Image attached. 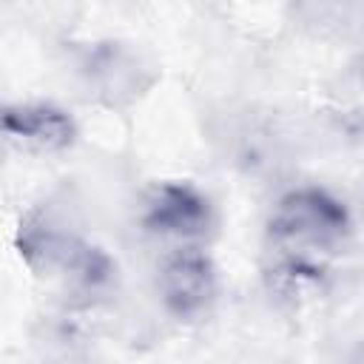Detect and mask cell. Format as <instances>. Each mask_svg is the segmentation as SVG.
Instances as JSON below:
<instances>
[{"label":"cell","instance_id":"obj_1","mask_svg":"<svg viewBox=\"0 0 364 364\" xmlns=\"http://www.w3.org/2000/svg\"><path fill=\"white\" fill-rule=\"evenodd\" d=\"M350 233L347 208L321 188L284 193L267 222L273 273L287 284L318 282Z\"/></svg>","mask_w":364,"mask_h":364},{"label":"cell","instance_id":"obj_2","mask_svg":"<svg viewBox=\"0 0 364 364\" xmlns=\"http://www.w3.org/2000/svg\"><path fill=\"white\" fill-rule=\"evenodd\" d=\"M142 225L173 239H202L213 225L210 202L188 182H159L145 196Z\"/></svg>","mask_w":364,"mask_h":364},{"label":"cell","instance_id":"obj_3","mask_svg":"<svg viewBox=\"0 0 364 364\" xmlns=\"http://www.w3.org/2000/svg\"><path fill=\"white\" fill-rule=\"evenodd\" d=\"M156 287H159L165 307L173 316H179V318L202 316L216 299L213 262L193 247L176 250L173 256H168L162 262Z\"/></svg>","mask_w":364,"mask_h":364},{"label":"cell","instance_id":"obj_4","mask_svg":"<svg viewBox=\"0 0 364 364\" xmlns=\"http://www.w3.org/2000/svg\"><path fill=\"white\" fill-rule=\"evenodd\" d=\"M3 134L17 148L34 154H54L74 142L77 125L57 105L26 102V105H9L3 111Z\"/></svg>","mask_w":364,"mask_h":364}]
</instances>
